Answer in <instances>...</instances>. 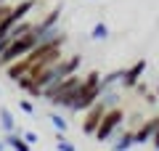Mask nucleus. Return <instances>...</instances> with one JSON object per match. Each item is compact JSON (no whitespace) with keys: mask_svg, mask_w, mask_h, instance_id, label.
Wrapping results in <instances>:
<instances>
[{"mask_svg":"<svg viewBox=\"0 0 159 151\" xmlns=\"http://www.w3.org/2000/svg\"><path fill=\"white\" fill-rule=\"evenodd\" d=\"M119 101H122V93H119V88H111V90H103L101 95H98V103H101L103 109H114V106H119Z\"/></svg>","mask_w":159,"mask_h":151,"instance_id":"nucleus-8","label":"nucleus"},{"mask_svg":"<svg viewBox=\"0 0 159 151\" xmlns=\"http://www.w3.org/2000/svg\"><path fill=\"white\" fill-rule=\"evenodd\" d=\"M56 149H58V151H77L72 140H66V138H64V133H61V130H56Z\"/></svg>","mask_w":159,"mask_h":151,"instance_id":"nucleus-13","label":"nucleus"},{"mask_svg":"<svg viewBox=\"0 0 159 151\" xmlns=\"http://www.w3.org/2000/svg\"><path fill=\"white\" fill-rule=\"evenodd\" d=\"M157 127H159V117H154V119H148V122H143L141 127H135V146L151 143V138H154V133H157Z\"/></svg>","mask_w":159,"mask_h":151,"instance_id":"nucleus-7","label":"nucleus"},{"mask_svg":"<svg viewBox=\"0 0 159 151\" xmlns=\"http://www.w3.org/2000/svg\"><path fill=\"white\" fill-rule=\"evenodd\" d=\"M48 119H51V125H53L56 130H61V133H66V127H69L66 117H61L58 112H53V114H48Z\"/></svg>","mask_w":159,"mask_h":151,"instance_id":"nucleus-12","label":"nucleus"},{"mask_svg":"<svg viewBox=\"0 0 159 151\" xmlns=\"http://www.w3.org/2000/svg\"><path fill=\"white\" fill-rule=\"evenodd\" d=\"M154 93H157V95H159V80H157V88H154Z\"/></svg>","mask_w":159,"mask_h":151,"instance_id":"nucleus-18","label":"nucleus"},{"mask_svg":"<svg viewBox=\"0 0 159 151\" xmlns=\"http://www.w3.org/2000/svg\"><path fill=\"white\" fill-rule=\"evenodd\" d=\"M21 138H24V140H27V143H37V135H34V133H24V135H21Z\"/></svg>","mask_w":159,"mask_h":151,"instance_id":"nucleus-16","label":"nucleus"},{"mask_svg":"<svg viewBox=\"0 0 159 151\" xmlns=\"http://www.w3.org/2000/svg\"><path fill=\"white\" fill-rule=\"evenodd\" d=\"M0 127L6 130V133H16V117L11 114V109H6V106H0Z\"/></svg>","mask_w":159,"mask_h":151,"instance_id":"nucleus-10","label":"nucleus"},{"mask_svg":"<svg viewBox=\"0 0 159 151\" xmlns=\"http://www.w3.org/2000/svg\"><path fill=\"white\" fill-rule=\"evenodd\" d=\"M82 80H85V77L72 74V77L61 80V82H56V85H51V88H45L43 93H40V98L51 101L53 106H58V109H69L74 103V98L80 95V90H82Z\"/></svg>","mask_w":159,"mask_h":151,"instance_id":"nucleus-2","label":"nucleus"},{"mask_svg":"<svg viewBox=\"0 0 159 151\" xmlns=\"http://www.w3.org/2000/svg\"><path fill=\"white\" fill-rule=\"evenodd\" d=\"M80 64H82V58H80V56L58 58V61L51 64L45 72L34 80V82H29L27 77H19L16 82H19V88H21V90H27V93H32V95H37V98H40V93H43L45 88H51V85H56V82H61V80L77 74V72H80Z\"/></svg>","mask_w":159,"mask_h":151,"instance_id":"nucleus-1","label":"nucleus"},{"mask_svg":"<svg viewBox=\"0 0 159 151\" xmlns=\"http://www.w3.org/2000/svg\"><path fill=\"white\" fill-rule=\"evenodd\" d=\"M3 140H6V146L13 149V151H32V143H27V140H24L21 135H16V133H8Z\"/></svg>","mask_w":159,"mask_h":151,"instance_id":"nucleus-9","label":"nucleus"},{"mask_svg":"<svg viewBox=\"0 0 159 151\" xmlns=\"http://www.w3.org/2000/svg\"><path fill=\"white\" fill-rule=\"evenodd\" d=\"M8 149V146H6V140H0V151H6Z\"/></svg>","mask_w":159,"mask_h":151,"instance_id":"nucleus-17","label":"nucleus"},{"mask_svg":"<svg viewBox=\"0 0 159 151\" xmlns=\"http://www.w3.org/2000/svg\"><path fill=\"white\" fill-rule=\"evenodd\" d=\"M109 27H106V21H96L93 24V29H90V40H96V43H103V40H109Z\"/></svg>","mask_w":159,"mask_h":151,"instance_id":"nucleus-11","label":"nucleus"},{"mask_svg":"<svg viewBox=\"0 0 159 151\" xmlns=\"http://www.w3.org/2000/svg\"><path fill=\"white\" fill-rule=\"evenodd\" d=\"M122 122H125L122 109H119V106L109 109V112L103 114V119H101V125H98V130H96V138L101 140V143H111V140L117 138V133L122 130Z\"/></svg>","mask_w":159,"mask_h":151,"instance_id":"nucleus-4","label":"nucleus"},{"mask_svg":"<svg viewBox=\"0 0 159 151\" xmlns=\"http://www.w3.org/2000/svg\"><path fill=\"white\" fill-rule=\"evenodd\" d=\"M151 149L159 151V127H157V133H154V138H151Z\"/></svg>","mask_w":159,"mask_h":151,"instance_id":"nucleus-15","label":"nucleus"},{"mask_svg":"<svg viewBox=\"0 0 159 151\" xmlns=\"http://www.w3.org/2000/svg\"><path fill=\"white\" fill-rule=\"evenodd\" d=\"M19 106H21L24 114H34V103L32 101H19Z\"/></svg>","mask_w":159,"mask_h":151,"instance_id":"nucleus-14","label":"nucleus"},{"mask_svg":"<svg viewBox=\"0 0 159 151\" xmlns=\"http://www.w3.org/2000/svg\"><path fill=\"white\" fill-rule=\"evenodd\" d=\"M103 114H106V109L96 101V103L85 112V119H82V133H85V135H96V130H98V125H101Z\"/></svg>","mask_w":159,"mask_h":151,"instance_id":"nucleus-6","label":"nucleus"},{"mask_svg":"<svg viewBox=\"0 0 159 151\" xmlns=\"http://www.w3.org/2000/svg\"><path fill=\"white\" fill-rule=\"evenodd\" d=\"M98 82H101V74H98V72L85 74V80H82V90H80V95L74 98V103L66 109V112H72V114L88 112V109L98 101V95H101V85H98Z\"/></svg>","mask_w":159,"mask_h":151,"instance_id":"nucleus-3","label":"nucleus"},{"mask_svg":"<svg viewBox=\"0 0 159 151\" xmlns=\"http://www.w3.org/2000/svg\"><path fill=\"white\" fill-rule=\"evenodd\" d=\"M146 66H148L146 61H135L133 66H127L125 72H122L119 88H122V90H135V85L141 82V77H143V72H146Z\"/></svg>","mask_w":159,"mask_h":151,"instance_id":"nucleus-5","label":"nucleus"}]
</instances>
